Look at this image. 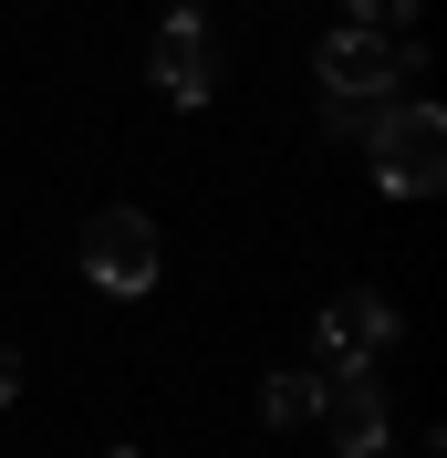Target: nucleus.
Here are the masks:
<instances>
[{
	"mask_svg": "<svg viewBox=\"0 0 447 458\" xmlns=\"http://www.w3.org/2000/svg\"><path fill=\"white\" fill-rule=\"evenodd\" d=\"M343 11H354L343 31H375V42H395V31L417 21V0H343Z\"/></svg>",
	"mask_w": 447,
	"mask_h": 458,
	"instance_id": "obj_8",
	"label": "nucleus"
},
{
	"mask_svg": "<svg viewBox=\"0 0 447 458\" xmlns=\"http://www.w3.org/2000/svg\"><path fill=\"white\" fill-rule=\"evenodd\" d=\"M364 146H375V188H385V199H437V177H447V114L426 105V94H395Z\"/></svg>",
	"mask_w": 447,
	"mask_h": 458,
	"instance_id": "obj_1",
	"label": "nucleus"
},
{
	"mask_svg": "<svg viewBox=\"0 0 447 458\" xmlns=\"http://www.w3.org/2000/svg\"><path fill=\"white\" fill-rule=\"evenodd\" d=\"M84 282L114 292V302L156 292V229H146V208H105V219L84 229Z\"/></svg>",
	"mask_w": 447,
	"mask_h": 458,
	"instance_id": "obj_3",
	"label": "nucleus"
},
{
	"mask_svg": "<svg viewBox=\"0 0 447 458\" xmlns=\"http://www.w3.org/2000/svg\"><path fill=\"white\" fill-rule=\"evenodd\" d=\"M312 406H323V375H271V386H260V417H271V428H302Z\"/></svg>",
	"mask_w": 447,
	"mask_h": 458,
	"instance_id": "obj_7",
	"label": "nucleus"
},
{
	"mask_svg": "<svg viewBox=\"0 0 447 458\" xmlns=\"http://www.w3.org/2000/svg\"><path fill=\"white\" fill-rule=\"evenodd\" d=\"M395 334H406V323H395V302H375V292H343L333 313H323V354H333V365H385L395 354Z\"/></svg>",
	"mask_w": 447,
	"mask_h": 458,
	"instance_id": "obj_6",
	"label": "nucleus"
},
{
	"mask_svg": "<svg viewBox=\"0 0 447 458\" xmlns=\"http://www.w3.org/2000/svg\"><path fill=\"white\" fill-rule=\"evenodd\" d=\"M323 428H333V458H385L395 428H385V375H364V365H333L323 375V406H312Z\"/></svg>",
	"mask_w": 447,
	"mask_h": 458,
	"instance_id": "obj_4",
	"label": "nucleus"
},
{
	"mask_svg": "<svg viewBox=\"0 0 447 458\" xmlns=\"http://www.w3.org/2000/svg\"><path fill=\"white\" fill-rule=\"evenodd\" d=\"M105 458H136V448H105Z\"/></svg>",
	"mask_w": 447,
	"mask_h": 458,
	"instance_id": "obj_10",
	"label": "nucleus"
},
{
	"mask_svg": "<svg viewBox=\"0 0 447 458\" xmlns=\"http://www.w3.org/2000/svg\"><path fill=\"white\" fill-rule=\"evenodd\" d=\"M312 73H323L333 105H395V84H417L426 53H417V42H375V31H323Z\"/></svg>",
	"mask_w": 447,
	"mask_h": 458,
	"instance_id": "obj_2",
	"label": "nucleus"
},
{
	"mask_svg": "<svg viewBox=\"0 0 447 458\" xmlns=\"http://www.w3.org/2000/svg\"><path fill=\"white\" fill-rule=\"evenodd\" d=\"M21 396V354H11V344H0V406Z\"/></svg>",
	"mask_w": 447,
	"mask_h": 458,
	"instance_id": "obj_9",
	"label": "nucleus"
},
{
	"mask_svg": "<svg viewBox=\"0 0 447 458\" xmlns=\"http://www.w3.org/2000/svg\"><path fill=\"white\" fill-rule=\"evenodd\" d=\"M146 73H156V94H167V105H208V94H219V31L177 0L167 31H156V53H146Z\"/></svg>",
	"mask_w": 447,
	"mask_h": 458,
	"instance_id": "obj_5",
	"label": "nucleus"
}]
</instances>
